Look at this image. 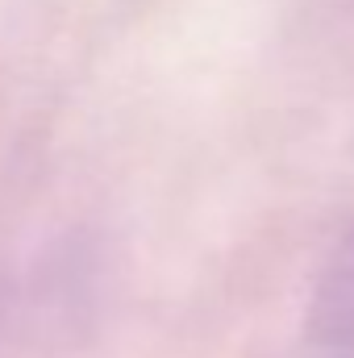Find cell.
<instances>
[{
  "label": "cell",
  "instance_id": "obj_1",
  "mask_svg": "<svg viewBox=\"0 0 354 358\" xmlns=\"http://www.w3.org/2000/svg\"><path fill=\"white\" fill-rule=\"evenodd\" d=\"M313 321H317V334L330 346L354 350V242L325 271Z\"/></svg>",
  "mask_w": 354,
  "mask_h": 358
}]
</instances>
